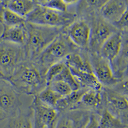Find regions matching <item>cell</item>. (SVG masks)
<instances>
[{
  "label": "cell",
  "mask_w": 128,
  "mask_h": 128,
  "mask_svg": "<svg viewBox=\"0 0 128 128\" xmlns=\"http://www.w3.org/2000/svg\"><path fill=\"white\" fill-rule=\"evenodd\" d=\"M27 40L24 46L27 60L33 61L63 31V28L50 27L26 22Z\"/></svg>",
  "instance_id": "6da1fadb"
},
{
  "label": "cell",
  "mask_w": 128,
  "mask_h": 128,
  "mask_svg": "<svg viewBox=\"0 0 128 128\" xmlns=\"http://www.w3.org/2000/svg\"><path fill=\"white\" fill-rule=\"evenodd\" d=\"M8 81L21 94L32 96L38 94L47 87L43 86L46 82L43 81L40 71L32 62L28 60L18 67Z\"/></svg>",
  "instance_id": "7a4b0ae2"
},
{
  "label": "cell",
  "mask_w": 128,
  "mask_h": 128,
  "mask_svg": "<svg viewBox=\"0 0 128 128\" xmlns=\"http://www.w3.org/2000/svg\"><path fill=\"white\" fill-rule=\"evenodd\" d=\"M74 46L67 36L62 33L32 62L41 72L42 68L46 72L50 66L64 61L68 55L74 53Z\"/></svg>",
  "instance_id": "3957f363"
},
{
  "label": "cell",
  "mask_w": 128,
  "mask_h": 128,
  "mask_svg": "<svg viewBox=\"0 0 128 128\" xmlns=\"http://www.w3.org/2000/svg\"><path fill=\"white\" fill-rule=\"evenodd\" d=\"M76 15L69 12H60L37 4L26 18V22L50 27L67 28L75 21Z\"/></svg>",
  "instance_id": "277c9868"
},
{
  "label": "cell",
  "mask_w": 128,
  "mask_h": 128,
  "mask_svg": "<svg viewBox=\"0 0 128 128\" xmlns=\"http://www.w3.org/2000/svg\"><path fill=\"white\" fill-rule=\"evenodd\" d=\"M28 60L24 47L6 41L0 43V73L9 80L18 67Z\"/></svg>",
  "instance_id": "5b68a950"
},
{
  "label": "cell",
  "mask_w": 128,
  "mask_h": 128,
  "mask_svg": "<svg viewBox=\"0 0 128 128\" xmlns=\"http://www.w3.org/2000/svg\"><path fill=\"white\" fill-rule=\"evenodd\" d=\"M21 94L4 78H0V122L16 116L22 109Z\"/></svg>",
  "instance_id": "8992f818"
},
{
  "label": "cell",
  "mask_w": 128,
  "mask_h": 128,
  "mask_svg": "<svg viewBox=\"0 0 128 128\" xmlns=\"http://www.w3.org/2000/svg\"><path fill=\"white\" fill-rule=\"evenodd\" d=\"M105 108L113 116L128 125V102L127 96L112 89H102Z\"/></svg>",
  "instance_id": "52a82bcc"
},
{
  "label": "cell",
  "mask_w": 128,
  "mask_h": 128,
  "mask_svg": "<svg viewBox=\"0 0 128 128\" xmlns=\"http://www.w3.org/2000/svg\"><path fill=\"white\" fill-rule=\"evenodd\" d=\"M33 112L34 128H55L60 113L41 102L36 96L29 106Z\"/></svg>",
  "instance_id": "ba28073f"
},
{
  "label": "cell",
  "mask_w": 128,
  "mask_h": 128,
  "mask_svg": "<svg viewBox=\"0 0 128 128\" xmlns=\"http://www.w3.org/2000/svg\"><path fill=\"white\" fill-rule=\"evenodd\" d=\"M117 29L111 24L103 18H98L93 21L91 27L89 47L94 53L99 54L103 44L111 35L117 32Z\"/></svg>",
  "instance_id": "9c48e42d"
},
{
  "label": "cell",
  "mask_w": 128,
  "mask_h": 128,
  "mask_svg": "<svg viewBox=\"0 0 128 128\" xmlns=\"http://www.w3.org/2000/svg\"><path fill=\"white\" fill-rule=\"evenodd\" d=\"M91 56V66L94 73L98 81L102 85L113 86L117 84L118 80L115 77L111 64L98 54L94 53Z\"/></svg>",
  "instance_id": "30bf717a"
},
{
  "label": "cell",
  "mask_w": 128,
  "mask_h": 128,
  "mask_svg": "<svg viewBox=\"0 0 128 128\" xmlns=\"http://www.w3.org/2000/svg\"><path fill=\"white\" fill-rule=\"evenodd\" d=\"M92 113L83 110L69 111L60 114L55 128H85Z\"/></svg>",
  "instance_id": "8fae6325"
},
{
  "label": "cell",
  "mask_w": 128,
  "mask_h": 128,
  "mask_svg": "<svg viewBox=\"0 0 128 128\" xmlns=\"http://www.w3.org/2000/svg\"><path fill=\"white\" fill-rule=\"evenodd\" d=\"M91 27L86 21H74L67 28V36L76 46L82 48L89 47Z\"/></svg>",
  "instance_id": "7c38bea8"
},
{
  "label": "cell",
  "mask_w": 128,
  "mask_h": 128,
  "mask_svg": "<svg viewBox=\"0 0 128 128\" xmlns=\"http://www.w3.org/2000/svg\"><path fill=\"white\" fill-rule=\"evenodd\" d=\"M128 11V1L124 0H106L100 9L102 18L106 22L115 23Z\"/></svg>",
  "instance_id": "4fadbf2b"
},
{
  "label": "cell",
  "mask_w": 128,
  "mask_h": 128,
  "mask_svg": "<svg viewBox=\"0 0 128 128\" xmlns=\"http://www.w3.org/2000/svg\"><path fill=\"white\" fill-rule=\"evenodd\" d=\"M105 108L102 91L89 89L82 96L78 110L89 111L100 116Z\"/></svg>",
  "instance_id": "5bb4252c"
},
{
  "label": "cell",
  "mask_w": 128,
  "mask_h": 128,
  "mask_svg": "<svg viewBox=\"0 0 128 128\" xmlns=\"http://www.w3.org/2000/svg\"><path fill=\"white\" fill-rule=\"evenodd\" d=\"M122 44V34L117 31L105 41L100 50L99 55L112 64L121 52Z\"/></svg>",
  "instance_id": "9a60e30c"
},
{
  "label": "cell",
  "mask_w": 128,
  "mask_h": 128,
  "mask_svg": "<svg viewBox=\"0 0 128 128\" xmlns=\"http://www.w3.org/2000/svg\"><path fill=\"white\" fill-rule=\"evenodd\" d=\"M89 89L81 88L78 90L72 91L66 96L62 97L58 100L55 108L60 114L78 110L82 96Z\"/></svg>",
  "instance_id": "2e32d148"
},
{
  "label": "cell",
  "mask_w": 128,
  "mask_h": 128,
  "mask_svg": "<svg viewBox=\"0 0 128 128\" xmlns=\"http://www.w3.org/2000/svg\"><path fill=\"white\" fill-rule=\"evenodd\" d=\"M3 28L2 33L0 36L2 40L24 46L25 45L27 40V31L25 24L10 28L4 26Z\"/></svg>",
  "instance_id": "e0dca14e"
},
{
  "label": "cell",
  "mask_w": 128,
  "mask_h": 128,
  "mask_svg": "<svg viewBox=\"0 0 128 128\" xmlns=\"http://www.w3.org/2000/svg\"><path fill=\"white\" fill-rule=\"evenodd\" d=\"M4 128H34L33 111L30 107L26 110L21 109L16 116L8 120Z\"/></svg>",
  "instance_id": "ac0fdd59"
},
{
  "label": "cell",
  "mask_w": 128,
  "mask_h": 128,
  "mask_svg": "<svg viewBox=\"0 0 128 128\" xmlns=\"http://www.w3.org/2000/svg\"><path fill=\"white\" fill-rule=\"evenodd\" d=\"M6 6L7 8L26 19L35 9L37 4L36 0H6Z\"/></svg>",
  "instance_id": "d6986e66"
},
{
  "label": "cell",
  "mask_w": 128,
  "mask_h": 128,
  "mask_svg": "<svg viewBox=\"0 0 128 128\" xmlns=\"http://www.w3.org/2000/svg\"><path fill=\"white\" fill-rule=\"evenodd\" d=\"M70 70L81 88H86L98 92L102 91V85L98 81L94 73L82 72Z\"/></svg>",
  "instance_id": "ffe728a7"
},
{
  "label": "cell",
  "mask_w": 128,
  "mask_h": 128,
  "mask_svg": "<svg viewBox=\"0 0 128 128\" xmlns=\"http://www.w3.org/2000/svg\"><path fill=\"white\" fill-rule=\"evenodd\" d=\"M64 61L70 69L82 72L94 73L90 63L84 60L79 54L72 53L68 55Z\"/></svg>",
  "instance_id": "44dd1931"
},
{
  "label": "cell",
  "mask_w": 128,
  "mask_h": 128,
  "mask_svg": "<svg viewBox=\"0 0 128 128\" xmlns=\"http://www.w3.org/2000/svg\"><path fill=\"white\" fill-rule=\"evenodd\" d=\"M26 19L18 16L15 12L4 8L1 13L0 23L2 26L7 27H14L24 24Z\"/></svg>",
  "instance_id": "7402d4cb"
},
{
  "label": "cell",
  "mask_w": 128,
  "mask_h": 128,
  "mask_svg": "<svg viewBox=\"0 0 128 128\" xmlns=\"http://www.w3.org/2000/svg\"><path fill=\"white\" fill-rule=\"evenodd\" d=\"M99 128H128V125L124 124L119 119L113 116L106 108L98 119Z\"/></svg>",
  "instance_id": "603a6c76"
},
{
  "label": "cell",
  "mask_w": 128,
  "mask_h": 128,
  "mask_svg": "<svg viewBox=\"0 0 128 128\" xmlns=\"http://www.w3.org/2000/svg\"><path fill=\"white\" fill-rule=\"evenodd\" d=\"M36 96L43 104L55 108L58 100L62 98L48 86Z\"/></svg>",
  "instance_id": "cb8c5ba5"
},
{
  "label": "cell",
  "mask_w": 128,
  "mask_h": 128,
  "mask_svg": "<svg viewBox=\"0 0 128 128\" xmlns=\"http://www.w3.org/2000/svg\"><path fill=\"white\" fill-rule=\"evenodd\" d=\"M66 66L64 61H62L53 65L47 70L44 74L47 86L62 73Z\"/></svg>",
  "instance_id": "d4e9b609"
},
{
  "label": "cell",
  "mask_w": 128,
  "mask_h": 128,
  "mask_svg": "<svg viewBox=\"0 0 128 128\" xmlns=\"http://www.w3.org/2000/svg\"><path fill=\"white\" fill-rule=\"evenodd\" d=\"M54 80H60L66 82L71 88L73 91L78 90L81 88L67 66L53 81Z\"/></svg>",
  "instance_id": "484cf974"
},
{
  "label": "cell",
  "mask_w": 128,
  "mask_h": 128,
  "mask_svg": "<svg viewBox=\"0 0 128 128\" xmlns=\"http://www.w3.org/2000/svg\"><path fill=\"white\" fill-rule=\"evenodd\" d=\"M38 5L43 6L56 11L67 12L68 6L63 0H36Z\"/></svg>",
  "instance_id": "4316f807"
},
{
  "label": "cell",
  "mask_w": 128,
  "mask_h": 128,
  "mask_svg": "<svg viewBox=\"0 0 128 128\" xmlns=\"http://www.w3.org/2000/svg\"><path fill=\"white\" fill-rule=\"evenodd\" d=\"M47 86L50 88L62 97L66 96L73 91L67 84L60 80H54L51 82Z\"/></svg>",
  "instance_id": "83f0119b"
},
{
  "label": "cell",
  "mask_w": 128,
  "mask_h": 128,
  "mask_svg": "<svg viewBox=\"0 0 128 128\" xmlns=\"http://www.w3.org/2000/svg\"><path fill=\"white\" fill-rule=\"evenodd\" d=\"M113 25L117 28L123 30L124 31L128 28V11L126 12Z\"/></svg>",
  "instance_id": "f1b7e54d"
},
{
  "label": "cell",
  "mask_w": 128,
  "mask_h": 128,
  "mask_svg": "<svg viewBox=\"0 0 128 128\" xmlns=\"http://www.w3.org/2000/svg\"><path fill=\"white\" fill-rule=\"evenodd\" d=\"M99 116L92 113L90 116V120L85 128H99L98 119Z\"/></svg>",
  "instance_id": "f546056e"
},
{
  "label": "cell",
  "mask_w": 128,
  "mask_h": 128,
  "mask_svg": "<svg viewBox=\"0 0 128 128\" xmlns=\"http://www.w3.org/2000/svg\"><path fill=\"white\" fill-rule=\"evenodd\" d=\"M64 2L66 4L67 6H72V5H74L76 4H78L80 1L79 0H64Z\"/></svg>",
  "instance_id": "4dcf8cb0"
},
{
  "label": "cell",
  "mask_w": 128,
  "mask_h": 128,
  "mask_svg": "<svg viewBox=\"0 0 128 128\" xmlns=\"http://www.w3.org/2000/svg\"><path fill=\"white\" fill-rule=\"evenodd\" d=\"M6 7V0H0V17L1 13L3 9Z\"/></svg>",
  "instance_id": "1f68e13d"
},
{
  "label": "cell",
  "mask_w": 128,
  "mask_h": 128,
  "mask_svg": "<svg viewBox=\"0 0 128 128\" xmlns=\"http://www.w3.org/2000/svg\"><path fill=\"white\" fill-rule=\"evenodd\" d=\"M2 41V40L1 38H0V42H1ZM0 78H4V77L1 74H0ZM4 79H5V78H4Z\"/></svg>",
  "instance_id": "d6a6232c"
}]
</instances>
